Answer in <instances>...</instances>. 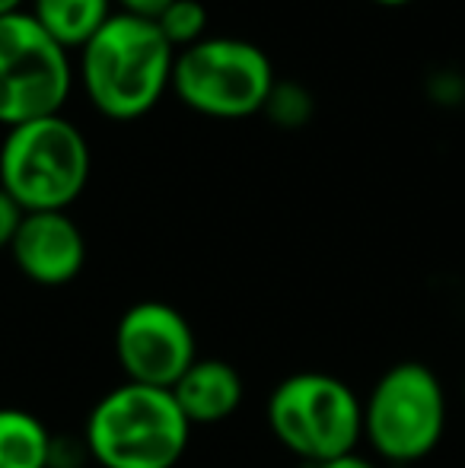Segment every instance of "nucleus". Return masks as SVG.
<instances>
[{"label":"nucleus","mask_w":465,"mask_h":468,"mask_svg":"<svg viewBox=\"0 0 465 468\" xmlns=\"http://www.w3.org/2000/svg\"><path fill=\"white\" fill-rule=\"evenodd\" d=\"M175 51L153 19L112 13L80 48V77L90 102L115 122L147 115L173 87Z\"/></svg>","instance_id":"obj_1"},{"label":"nucleus","mask_w":465,"mask_h":468,"mask_svg":"<svg viewBox=\"0 0 465 468\" xmlns=\"http://www.w3.org/2000/svg\"><path fill=\"white\" fill-rule=\"evenodd\" d=\"M192 437V424L169 388L122 382L93 405L83 443L102 468H175Z\"/></svg>","instance_id":"obj_2"},{"label":"nucleus","mask_w":465,"mask_h":468,"mask_svg":"<svg viewBox=\"0 0 465 468\" xmlns=\"http://www.w3.org/2000/svg\"><path fill=\"white\" fill-rule=\"evenodd\" d=\"M87 179V137L68 118L48 115L6 131L0 147V188L23 214L68 210L83 195Z\"/></svg>","instance_id":"obj_3"},{"label":"nucleus","mask_w":465,"mask_h":468,"mask_svg":"<svg viewBox=\"0 0 465 468\" xmlns=\"http://www.w3.org/2000/svg\"><path fill=\"white\" fill-rule=\"evenodd\" d=\"M265 414L274 440L303 459V465L357 452L364 437V401L348 382L329 373H293L280 379L268 395Z\"/></svg>","instance_id":"obj_4"},{"label":"nucleus","mask_w":465,"mask_h":468,"mask_svg":"<svg viewBox=\"0 0 465 468\" xmlns=\"http://www.w3.org/2000/svg\"><path fill=\"white\" fill-rule=\"evenodd\" d=\"M447 431V392L428 364L402 360L376 379L364 401V440L383 463L430 456Z\"/></svg>","instance_id":"obj_5"},{"label":"nucleus","mask_w":465,"mask_h":468,"mask_svg":"<svg viewBox=\"0 0 465 468\" xmlns=\"http://www.w3.org/2000/svg\"><path fill=\"white\" fill-rule=\"evenodd\" d=\"M173 90L207 118H248L268 105L274 70L259 45L214 36L175 55Z\"/></svg>","instance_id":"obj_6"},{"label":"nucleus","mask_w":465,"mask_h":468,"mask_svg":"<svg viewBox=\"0 0 465 468\" xmlns=\"http://www.w3.org/2000/svg\"><path fill=\"white\" fill-rule=\"evenodd\" d=\"M68 93V48H61L32 13L0 16V124L10 131L36 118L61 115Z\"/></svg>","instance_id":"obj_7"},{"label":"nucleus","mask_w":465,"mask_h":468,"mask_svg":"<svg viewBox=\"0 0 465 468\" xmlns=\"http://www.w3.org/2000/svg\"><path fill=\"white\" fill-rule=\"evenodd\" d=\"M115 360L124 382L173 388L198 360V345L188 319L160 300L134 303L115 325Z\"/></svg>","instance_id":"obj_8"},{"label":"nucleus","mask_w":465,"mask_h":468,"mask_svg":"<svg viewBox=\"0 0 465 468\" xmlns=\"http://www.w3.org/2000/svg\"><path fill=\"white\" fill-rule=\"evenodd\" d=\"M10 255L32 283L61 287L83 271L87 239L68 210H38L23 214V223L10 242Z\"/></svg>","instance_id":"obj_9"},{"label":"nucleus","mask_w":465,"mask_h":468,"mask_svg":"<svg viewBox=\"0 0 465 468\" xmlns=\"http://www.w3.org/2000/svg\"><path fill=\"white\" fill-rule=\"evenodd\" d=\"M175 405L192 427H211L230 420L242 405V376L220 357H198L173 388Z\"/></svg>","instance_id":"obj_10"},{"label":"nucleus","mask_w":465,"mask_h":468,"mask_svg":"<svg viewBox=\"0 0 465 468\" xmlns=\"http://www.w3.org/2000/svg\"><path fill=\"white\" fill-rule=\"evenodd\" d=\"M115 0H32V19L61 48H83L112 19Z\"/></svg>","instance_id":"obj_11"},{"label":"nucleus","mask_w":465,"mask_h":468,"mask_svg":"<svg viewBox=\"0 0 465 468\" xmlns=\"http://www.w3.org/2000/svg\"><path fill=\"white\" fill-rule=\"evenodd\" d=\"M55 440L48 427L23 408H0V468H51Z\"/></svg>","instance_id":"obj_12"},{"label":"nucleus","mask_w":465,"mask_h":468,"mask_svg":"<svg viewBox=\"0 0 465 468\" xmlns=\"http://www.w3.org/2000/svg\"><path fill=\"white\" fill-rule=\"evenodd\" d=\"M153 23H156V29L163 32V38L173 45L175 55L192 48V45H198L201 38H207L205 36L207 10L201 0H173Z\"/></svg>","instance_id":"obj_13"},{"label":"nucleus","mask_w":465,"mask_h":468,"mask_svg":"<svg viewBox=\"0 0 465 468\" xmlns=\"http://www.w3.org/2000/svg\"><path fill=\"white\" fill-rule=\"evenodd\" d=\"M265 109L278 118V124H303L306 118H310L312 105H310V96H306L300 87H293V83L278 87V83H274Z\"/></svg>","instance_id":"obj_14"},{"label":"nucleus","mask_w":465,"mask_h":468,"mask_svg":"<svg viewBox=\"0 0 465 468\" xmlns=\"http://www.w3.org/2000/svg\"><path fill=\"white\" fill-rule=\"evenodd\" d=\"M19 223H23V207L0 188V249H10Z\"/></svg>","instance_id":"obj_15"},{"label":"nucleus","mask_w":465,"mask_h":468,"mask_svg":"<svg viewBox=\"0 0 465 468\" xmlns=\"http://www.w3.org/2000/svg\"><path fill=\"white\" fill-rule=\"evenodd\" d=\"M115 4L122 6V13H128V16L156 19L169 4H173V0H115Z\"/></svg>","instance_id":"obj_16"},{"label":"nucleus","mask_w":465,"mask_h":468,"mask_svg":"<svg viewBox=\"0 0 465 468\" xmlns=\"http://www.w3.org/2000/svg\"><path fill=\"white\" fill-rule=\"evenodd\" d=\"M303 468H379V465L373 459L360 456V452H348V456L329 459V463H319V465H303Z\"/></svg>","instance_id":"obj_17"},{"label":"nucleus","mask_w":465,"mask_h":468,"mask_svg":"<svg viewBox=\"0 0 465 468\" xmlns=\"http://www.w3.org/2000/svg\"><path fill=\"white\" fill-rule=\"evenodd\" d=\"M23 0H0V16H10V13H19Z\"/></svg>","instance_id":"obj_18"},{"label":"nucleus","mask_w":465,"mask_h":468,"mask_svg":"<svg viewBox=\"0 0 465 468\" xmlns=\"http://www.w3.org/2000/svg\"><path fill=\"white\" fill-rule=\"evenodd\" d=\"M373 4H379V6H405V4H411V0H373Z\"/></svg>","instance_id":"obj_19"},{"label":"nucleus","mask_w":465,"mask_h":468,"mask_svg":"<svg viewBox=\"0 0 465 468\" xmlns=\"http://www.w3.org/2000/svg\"><path fill=\"white\" fill-rule=\"evenodd\" d=\"M462 395H465V382H462Z\"/></svg>","instance_id":"obj_20"}]
</instances>
